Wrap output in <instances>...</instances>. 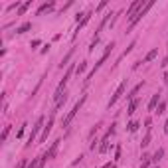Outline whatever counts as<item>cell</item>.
Listing matches in <instances>:
<instances>
[{
	"label": "cell",
	"mask_w": 168,
	"mask_h": 168,
	"mask_svg": "<svg viewBox=\"0 0 168 168\" xmlns=\"http://www.w3.org/2000/svg\"><path fill=\"white\" fill-rule=\"evenodd\" d=\"M50 48H52V46H50V44H46V46H44V48H42V53H46V52H48V50H50Z\"/></svg>",
	"instance_id": "33"
},
{
	"label": "cell",
	"mask_w": 168,
	"mask_h": 168,
	"mask_svg": "<svg viewBox=\"0 0 168 168\" xmlns=\"http://www.w3.org/2000/svg\"><path fill=\"white\" fill-rule=\"evenodd\" d=\"M127 129H129V133H134L138 129V121H131V123L127 125Z\"/></svg>",
	"instance_id": "24"
},
{
	"label": "cell",
	"mask_w": 168,
	"mask_h": 168,
	"mask_svg": "<svg viewBox=\"0 0 168 168\" xmlns=\"http://www.w3.org/2000/svg\"><path fill=\"white\" fill-rule=\"evenodd\" d=\"M117 123H113L109 129H107V133H105V137L101 138V144H99V152H107V150H109V138L113 137V134H115V131H117Z\"/></svg>",
	"instance_id": "5"
},
{
	"label": "cell",
	"mask_w": 168,
	"mask_h": 168,
	"mask_svg": "<svg viewBox=\"0 0 168 168\" xmlns=\"http://www.w3.org/2000/svg\"><path fill=\"white\" fill-rule=\"evenodd\" d=\"M105 6H107V2H101V4H99V6H97V8H95V12H99V10H103V8H105Z\"/></svg>",
	"instance_id": "31"
},
{
	"label": "cell",
	"mask_w": 168,
	"mask_h": 168,
	"mask_svg": "<svg viewBox=\"0 0 168 168\" xmlns=\"http://www.w3.org/2000/svg\"><path fill=\"white\" fill-rule=\"evenodd\" d=\"M143 164H140V168H148L150 166V158H152V156H143Z\"/></svg>",
	"instance_id": "25"
},
{
	"label": "cell",
	"mask_w": 168,
	"mask_h": 168,
	"mask_svg": "<svg viewBox=\"0 0 168 168\" xmlns=\"http://www.w3.org/2000/svg\"><path fill=\"white\" fill-rule=\"evenodd\" d=\"M121 160V144L117 146V150H115V162H119Z\"/></svg>",
	"instance_id": "30"
},
{
	"label": "cell",
	"mask_w": 168,
	"mask_h": 168,
	"mask_svg": "<svg viewBox=\"0 0 168 168\" xmlns=\"http://www.w3.org/2000/svg\"><path fill=\"white\" fill-rule=\"evenodd\" d=\"M85 67H87V61H81V63H79V66H77V67H75V73H77V75H81V73H83V71H85Z\"/></svg>",
	"instance_id": "23"
},
{
	"label": "cell",
	"mask_w": 168,
	"mask_h": 168,
	"mask_svg": "<svg viewBox=\"0 0 168 168\" xmlns=\"http://www.w3.org/2000/svg\"><path fill=\"white\" fill-rule=\"evenodd\" d=\"M113 50H115V42H111V44H107V48H105V52H103V56L99 57V61H97V63H95V67H93V69H91V73L87 75V77H85V83H87V81H89V79H91V77H93V75H95V71H97V69H99V67L103 66V63H105V61H107V57H109V56H111V52H113Z\"/></svg>",
	"instance_id": "1"
},
{
	"label": "cell",
	"mask_w": 168,
	"mask_h": 168,
	"mask_svg": "<svg viewBox=\"0 0 168 168\" xmlns=\"http://www.w3.org/2000/svg\"><path fill=\"white\" fill-rule=\"evenodd\" d=\"M164 133L168 134V119H166V123H164Z\"/></svg>",
	"instance_id": "34"
},
{
	"label": "cell",
	"mask_w": 168,
	"mask_h": 168,
	"mask_svg": "<svg viewBox=\"0 0 168 168\" xmlns=\"http://www.w3.org/2000/svg\"><path fill=\"white\" fill-rule=\"evenodd\" d=\"M138 103H140V99H133L131 103H129V107H127V115H133L134 111H137V107H138Z\"/></svg>",
	"instance_id": "16"
},
{
	"label": "cell",
	"mask_w": 168,
	"mask_h": 168,
	"mask_svg": "<svg viewBox=\"0 0 168 168\" xmlns=\"http://www.w3.org/2000/svg\"><path fill=\"white\" fill-rule=\"evenodd\" d=\"M105 168H115V164H107V166H105Z\"/></svg>",
	"instance_id": "36"
},
{
	"label": "cell",
	"mask_w": 168,
	"mask_h": 168,
	"mask_svg": "<svg viewBox=\"0 0 168 168\" xmlns=\"http://www.w3.org/2000/svg\"><path fill=\"white\" fill-rule=\"evenodd\" d=\"M158 56V48H154V50H150L148 53H146V56L143 57V63H148V61H152V59Z\"/></svg>",
	"instance_id": "14"
},
{
	"label": "cell",
	"mask_w": 168,
	"mask_h": 168,
	"mask_svg": "<svg viewBox=\"0 0 168 168\" xmlns=\"http://www.w3.org/2000/svg\"><path fill=\"white\" fill-rule=\"evenodd\" d=\"M8 134H10V125H6V127H4V131H2V140H6Z\"/></svg>",
	"instance_id": "28"
},
{
	"label": "cell",
	"mask_w": 168,
	"mask_h": 168,
	"mask_svg": "<svg viewBox=\"0 0 168 168\" xmlns=\"http://www.w3.org/2000/svg\"><path fill=\"white\" fill-rule=\"evenodd\" d=\"M152 6H154V2H152V0H150V2H146V4H144V6H143V8H138V12H137V14H134V18L131 20V22H129V30H133V28H134V26H137V24L140 22V20H143V16H144L146 12H148V10H150V8H152Z\"/></svg>",
	"instance_id": "4"
},
{
	"label": "cell",
	"mask_w": 168,
	"mask_h": 168,
	"mask_svg": "<svg viewBox=\"0 0 168 168\" xmlns=\"http://www.w3.org/2000/svg\"><path fill=\"white\" fill-rule=\"evenodd\" d=\"M59 143H61V140H56V143H52V146H50V150H46V152H44V156H46V158L48 160H53V158H56V154H57V148H59Z\"/></svg>",
	"instance_id": "10"
},
{
	"label": "cell",
	"mask_w": 168,
	"mask_h": 168,
	"mask_svg": "<svg viewBox=\"0 0 168 168\" xmlns=\"http://www.w3.org/2000/svg\"><path fill=\"white\" fill-rule=\"evenodd\" d=\"M134 44H137V42H131V44H129V48H127V50H125V52L121 53V57H119V59H117V63H119V61H121V59H123L125 56H127V53H131V52H133V48H134ZM117 63H115V66H117Z\"/></svg>",
	"instance_id": "18"
},
{
	"label": "cell",
	"mask_w": 168,
	"mask_h": 168,
	"mask_svg": "<svg viewBox=\"0 0 168 168\" xmlns=\"http://www.w3.org/2000/svg\"><path fill=\"white\" fill-rule=\"evenodd\" d=\"M143 6H144L143 0H134L131 6H129V10H127V18H129V22H131V20L134 18V14L138 12V8H143Z\"/></svg>",
	"instance_id": "8"
},
{
	"label": "cell",
	"mask_w": 168,
	"mask_h": 168,
	"mask_svg": "<svg viewBox=\"0 0 168 168\" xmlns=\"http://www.w3.org/2000/svg\"><path fill=\"white\" fill-rule=\"evenodd\" d=\"M143 87H144V81H140V83H137V85H134V87H133L131 91H129L127 99H131V101H133V99H137V93H138V91L143 89Z\"/></svg>",
	"instance_id": "13"
},
{
	"label": "cell",
	"mask_w": 168,
	"mask_h": 168,
	"mask_svg": "<svg viewBox=\"0 0 168 168\" xmlns=\"http://www.w3.org/2000/svg\"><path fill=\"white\" fill-rule=\"evenodd\" d=\"M38 164H40V156H38V158H32V162L28 164V168H38Z\"/></svg>",
	"instance_id": "27"
},
{
	"label": "cell",
	"mask_w": 168,
	"mask_h": 168,
	"mask_svg": "<svg viewBox=\"0 0 168 168\" xmlns=\"http://www.w3.org/2000/svg\"><path fill=\"white\" fill-rule=\"evenodd\" d=\"M164 83L168 85V73H164Z\"/></svg>",
	"instance_id": "35"
},
{
	"label": "cell",
	"mask_w": 168,
	"mask_h": 168,
	"mask_svg": "<svg viewBox=\"0 0 168 168\" xmlns=\"http://www.w3.org/2000/svg\"><path fill=\"white\" fill-rule=\"evenodd\" d=\"M164 109H166V101H160L158 103V107H156V115H162V113H164Z\"/></svg>",
	"instance_id": "22"
},
{
	"label": "cell",
	"mask_w": 168,
	"mask_h": 168,
	"mask_svg": "<svg viewBox=\"0 0 168 168\" xmlns=\"http://www.w3.org/2000/svg\"><path fill=\"white\" fill-rule=\"evenodd\" d=\"M160 101H162V99H160V93H154L152 97H150V101H148V111H150V113H154Z\"/></svg>",
	"instance_id": "11"
},
{
	"label": "cell",
	"mask_w": 168,
	"mask_h": 168,
	"mask_svg": "<svg viewBox=\"0 0 168 168\" xmlns=\"http://www.w3.org/2000/svg\"><path fill=\"white\" fill-rule=\"evenodd\" d=\"M154 168H158V166H154Z\"/></svg>",
	"instance_id": "37"
},
{
	"label": "cell",
	"mask_w": 168,
	"mask_h": 168,
	"mask_svg": "<svg viewBox=\"0 0 168 168\" xmlns=\"http://www.w3.org/2000/svg\"><path fill=\"white\" fill-rule=\"evenodd\" d=\"M127 83H129V79H123V81H121V85H119V87L115 89V93H113L111 101H109V105H107V107H109V109H111L113 105H115V103H117L119 99H121L123 95H125V91H127Z\"/></svg>",
	"instance_id": "6"
},
{
	"label": "cell",
	"mask_w": 168,
	"mask_h": 168,
	"mask_svg": "<svg viewBox=\"0 0 168 168\" xmlns=\"http://www.w3.org/2000/svg\"><path fill=\"white\" fill-rule=\"evenodd\" d=\"M73 53H75V48H71V50L67 52V56L61 59V63H59V67H67V66H69V59H71V56H73Z\"/></svg>",
	"instance_id": "15"
},
{
	"label": "cell",
	"mask_w": 168,
	"mask_h": 168,
	"mask_svg": "<svg viewBox=\"0 0 168 168\" xmlns=\"http://www.w3.org/2000/svg\"><path fill=\"white\" fill-rule=\"evenodd\" d=\"M32 48H36V46H40V40H32V44H30Z\"/></svg>",
	"instance_id": "32"
},
{
	"label": "cell",
	"mask_w": 168,
	"mask_h": 168,
	"mask_svg": "<svg viewBox=\"0 0 168 168\" xmlns=\"http://www.w3.org/2000/svg\"><path fill=\"white\" fill-rule=\"evenodd\" d=\"M91 16H93V12H91V10H89V12H85V14H83V18H81L79 22H77V28H75L73 36H71V40H75V38H77V32H79L81 28H83V26L87 24V22H89V20H91Z\"/></svg>",
	"instance_id": "9"
},
{
	"label": "cell",
	"mask_w": 168,
	"mask_h": 168,
	"mask_svg": "<svg viewBox=\"0 0 168 168\" xmlns=\"http://www.w3.org/2000/svg\"><path fill=\"white\" fill-rule=\"evenodd\" d=\"M162 156H164V150L158 148V150H156V152L152 154V162H160V160H162Z\"/></svg>",
	"instance_id": "20"
},
{
	"label": "cell",
	"mask_w": 168,
	"mask_h": 168,
	"mask_svg": "<svg viewBox=\"0 0 168 168\" xmlns=\"http://www.w3.org/2000/svg\"><path fill=\"white\" fill-rule=\"evenodd\" d=\"M53 123H56V113L52 111V115L50 119H48V123H46V127H44V131H42V137H40V143H44V140L48 138V134L52 133V127H53Z\"/></svg>",
	"instance_id": "7"
},
{
	"label": "cell",
	"mask_w": 168,
	"mask_h": 168,
	"mask_svg": "<svg viewBox=\"0 0 168 168\" xmlns=\"http://www.w3.org/2000/svg\"><path fill=\"white\" fill-rule=\"evenodd\" d=\"M28 30H32V22H24L22 26H18V28H16V34H26Z\"/></svg>",
	"instance_id": "17"
},
{
	"label": "cell",
	"mask_w": 168,
	"mask_h": 168,
	"mask_svg": "<svg viewBox=\"0 0 168 168\" xmlns=\"http://www.w3.org/2000/svg\"><path fill=\"white\" fill-rule=\"evenodd\" d=\"M28 164H30V162L26 160V158H22V160L18 162V166H16V168H28Z\"/></svg>",
	"instance_id": "29"
},
{
	"label": "cell",
	"mask_w": 168,
	"mask_h": 168,
	"mask_svg": "<svg viewBox=\"0 0 168 168\" xmlns=\"http://www.w3.org/2000/svg\"><path fill=\"white\" fill-rule=\"evenodd\" d=\"M85 101H87V95H81V97H79V101L73 105V109L67 113V117H66V119H63V127H69V125H71V121H73L75 117H77V113L81 111V107H83V103H85Z\"/></svg>",
	"instance_id": "3"
},
{
	"label": "cell",
	"mask_w": 168,
	"mask_h": 168,
	"mask_svg": "<svg viewBox=\"0 0 168 168\" xmlns=\"http://www.w3.org/2000/svg\"><path fill=\"white\" fill-rule=\"evenodd\" d=\"M53 8H56V2H44L40 8H38V16H42V14H46V12H52Z\"/></svg>",
	"instance_id": "12"
},
{
	"label": "cell",
	"mask_w": 168,
	"mask_h": 168,
	"mask_svg": "<svg viewBox=\"0 0 168 168\" xmlns=\"http://www.w3.org/2000/svg\"><path fill=\"white\" fill-rule=\"evenodd\" d=\"M30 6H32V0H28V2H24V4H22V6H20V8H18V16H22V14L26 12V10H28V8H30Z\"/></svg>",
	"instance_id": "21"
},
{
	"label": "cell",
	"mask_w": 168,
	"mask_h": 168,
	"mask_svg": "<svg viewBox=\"0 0 168 168\" xmlns=\"http://www.w3.org/2000/svg\"><path fill=\"white\" fill-rule=\"evenodd\" d=\"M150 138H152V134H150V131H146V134H144V138H143V143H140V146H143V148H146V146L150 144Z\"/></svg>",
	"instance_id": "19"
},
{
	"label": "cell",
	"mask_w": 168,
	"mask_h": 168,
	"mask_svg": "<svg viewBox=\"0 0 168 168\" xmlns=\"http://www.w3.org/2000/svg\"><path fill=\"white\" fill-rule=\"evenodd\" d=\"M26 127H28V125H26V123H24V125H22V127H20V129H18V131H16V138H20V137H22V134H24V131H26Z\"/></svg>",
	"instance_id": "26"
},
{
	"label": "cell",
	"mask_w": 168,
	"mask_h": 168,
	"mask_svg": "<svg viewBox=\"0 0 168 168\" xmlns=\"http://www.w3.org/2000/svg\"><path fill=\"white\" fill-rule=\"evenodd\" d=\"M44 127H46V117H44V115H40V117H38V121H36V125L32 127V133H30V137H28L26 148H30V146L34 144V140H36V137H38V133L44 131Z\"/></svg>",
	"instance_id": "2"
}]
</instances>
